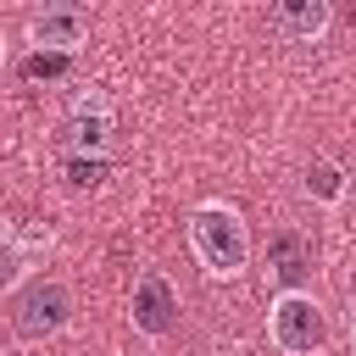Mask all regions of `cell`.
Instances as JSON below:
<instances>
[{"mask_svg":"<svg viewBox=\"0 0 356 356\" xmlns=\"http://www.w3.org/2000/svg\"><path fill=\"white\" fill-rule=\"evenodd\" d=\"M189 256L200 261L206 278H239L256 256V239H250V222L234 200H200L189 211Z\"/></svg>","mask_w":356,"mask_h":356,"instance_id":"1","label":"cell"},{"mask_svg":"<svg viewBox=\"0 0 356 356\" xmlns=\"http://www.w3.org/2000/svg\"><path fill=\"white\" fill-rule=\"evenodd\" d=\"M6 317H11V334L39 345V339H56L72 328L78 317V289L61 278V273H39L17 289H6Z\"/></svg>","mask_w":356,"mask_h":356,"instance_id":"2","label":"cell"},{"mask_svg":"<svg viewBox=\"0 0 356 356\" xmlns=\"http://www.w3.org/2000/svg\"><path fill=\"white\" fill-rule=\"evenodd\" d=\"M267 345L278 356H323L328 350V312L312 289H278L267 300Z\"/></svg>","mask_w":356,"mask_h":356,"instance_id":"3","label":"cell"},{"mask_svg":"<svg viewBox=\"0 0 356 356\" xmlns=\"http://www.w3.org/2000/svg\"><path fill=\"white\" fill-rule=\"evenodd\" d=\"M61 150L67 156H83V161H106L117 150V106H111L106 89L89 83L67 106V117H61Z\"/></svg>","mask_w":356,"mask_h":356,"instance_id":"4","label":"cell"},{"mask_svg":"<svg viewBox=\"0 0 356 356\" xmlns=\"http://www.w3.org/2000/svg\"><path fill=\"white\" fill-rule=\"evenodd\" d=\"M178 317H184L178 284H172L161 267H139V278H134V289H128V323H134V334L167 339V334L178 328Z\"/></svg>","mask_w":356,"mask_h":356,"instance_id":"5","label":"cell"},{"mask_svg":"<svg viewBox=\"0 0 356 356\" xmlns=\"http://www.w3.org/2000/svg\"><path fill=\"white\" fill-rule=\"evenodd\" d=\"M89 39V11L83 6H39L28 17V44L44 50V56H72L78 44Z\"/></svg>","mask_w":356,"mask_h":356,"instance_id":"6","label":"cell"},{"mask_svg":"<svg viewBox=\"0 0 356 356\" xmlns=\"http://www.w3.org/2000/svg\"><path fill=\"white\" fill-rule=\"evenodd\" d=\"M267 273L278 278V289H300L312 278V239L295 222H278L267 234Z\"/></svg>","mask_w":356,"mask_h":356,"instance_id":"7","label":"cell"},{"mask_svg":"<svg viewBox=\"0 0 356 356\" xmlns=\"http://www.w3.org/2000/svg\"><path fill=\"white\" fill-rule=\"evenodd\" d=\"M334 22V6L328 0H284L267 11V28L284 39V44H317Z\"/></svg>","mask_w":356,"mask_h":356,"instance_id":"8","label":"cell"},{"mask_svg":"<svg viewBox=\"0 0 356 356\" xmlns=\"http://www.w3.org/2000/svg\"><path fill=\"white\" fill-rule=\"evenodd\" d=\"M300 189H306L317 206H339V200H345V167H339L334 156H312V161H306V178H300Z\"/></svg>","mask_w":356,"mask_h":356,"instance_id":"9","label":"cell"},{"mask_svg":"<svg viewBox=\"0 0 356 356\" xmlns=\"http://www.w3.org/2000/svg\"><path fill=\"white\" fill-rule=\"evenodd\" d=\"M67 172H72V189H95L106 161H83V156H67Z\"/></svg>","mask_w":356,"mask_h":356,"instance_id":"10","label":"cell"},{"mask_svg":"<svg viewBox=\"0 0 356 356\" xmlns=\"http://www.w3.org/2000/svg\"><path fill=\"white\" fill-rule=\"evenodd\" d=\"M345 334H350V350H356V295H350V306H345Z\"/></svg>","mask_w":356,"mask_h":356,"instance_id":"11","label":"cell"}]
</instances>
